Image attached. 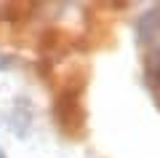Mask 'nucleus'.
Instances as JSON below:
<instances>
[{
    "instance_id": "obj_1",
    "label": "nucleus",
    "mask_w": 160,
    "mask_h": 158,
    "mask_svg": "<svg viewBox=\"0 0 160 158\" xmlns=\"http://www.w3.org/2000/svg\"><path fill=\"white\" fill-rule=\"evenodd\" d=\"M136 35H139V43L147 48V57L160 54V6L147 8V11L139 16Z\"/></svg>"
},
{
    "instance_id": "obj_2",
    "label": "nucleus",
    "mask_w": 160,
    "mask_h": 158,
    "mask_svg": "<svg viewBox=\"0 0 160 158\" xmlns=\"http://www.w3.org/2000/svg\"><path fill=\"white\" fill-rule=\"evenodd\" d=\"M78 107H80L78 91H62V94H59V99H56V105H53V115H56V123L62 126L67 134H69V129H75V123L80 121Z\"/></svg>"
},
{
    "instance_id": "obj_3",
    "label": "nucleus",
    "mask_w": 160,
    "mask_h": 158,
    "mask_svg": "<svg viewBox=\"0 0 160 158\" xmlns=\"http://www.w3.org/2000/svg\"><path fill=\"white\" fill-rule=\"evenodd\" d=\"M29 126H32V110H29V99L27 96H19L16 105L11 110V129L19 139H27L29 137Z\"/></svg>"
},
{
    "instance_id": "obj_4",
    "label": "nucleus",
    "mask_w": 160,
    "mask_h": 158,
    "mask_svg": "<svg viewBox=\"0 0 160 158\" xmlns=\"http://www.w3.org/2000/svg\"><path fill=\"white\" fill-rule=\"evenodd\" d=\"M13 64H16V59L11 54H0V70H11Z\"/></svg>"
},
{
    "instance_id": "obj_5",
    "label": "nucleus",
    "mask_w": 160,
    "mask_h": 158,
    "mask_svg": "<svg viewBox=\"0 0 160 158\" xmlns=\"http://www.w3.org/2000/svg\"><path fill=\"white\" fill-rule=\"evenodd\" d=\"M0 158H6V150H3V147H0Z\"/></svg>"
}]
</instances>
